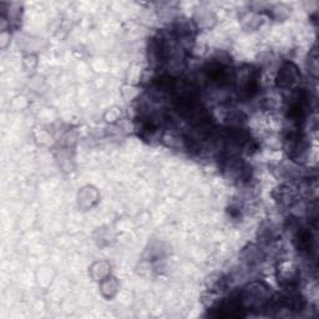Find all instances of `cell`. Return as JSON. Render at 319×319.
Here are the masks:
<instances>
[{"label":"cell","mask_w":319,"mask_h":319,"mask_svg":"<svg viewBox=\"0 0 319 319\" xmlns=\"http://www.w3.org/2000/svg\"><path fill=\"white\" fill-rule=\"evenodd\" d=\"M297 79H298L297 69H291V65H287L285 68L282 69V73H280L279 78H278V85L289 86L292 85L294 81H297Z\"/></svg>","instance_id":"1"}]
</instances>
